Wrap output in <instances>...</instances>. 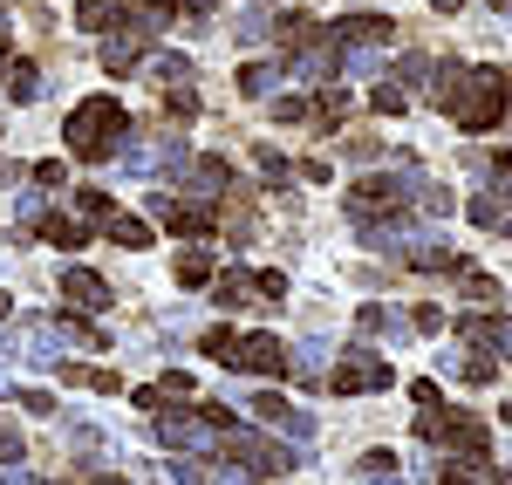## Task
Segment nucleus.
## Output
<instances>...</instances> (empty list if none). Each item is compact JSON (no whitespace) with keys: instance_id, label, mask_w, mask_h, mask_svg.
<instances>
[{"instance_id":"obj_1","label":"nucleus","mask_w":512,"mask_h":485,"mask_svg":"<svg viewBox=\"0 0 512 485\" xmlns=\"http://www.w3.org/2000/svg\"><path fill=\"white\" fill-rule=\"evenodd\" d=\"M431 76H437V103L451 110L458 130H492V123L506 117L512 69H458V62H444V69H431Z\"/></svg>"},{"instance_id":"obj_2","label":"nucleus","mask_w":512,"mask_h":485,"mask_svg":"<svg viewBox=\"0 0 512 485\" xmlns=\"http://www.w3.org/2000/svg\"><path fill=\"white\" fill-rule=\"evenodd\" d=\"M62 137H69V151H76L82 164H103L123 151V137H130V117H123L117 96H82L76 110H69V123H62Z\"/></svg>"},{"instance_id":"obj_3","label":"nucleus","mask_w":512,"mask_h":485,"mask_svg":"<svg viewBox=\"0 0 512 485\" xmlns=\"http://www.w3.org/2000/svg\"><path fill=\"white\" fill-rule=\"evenodd\" d=\"M417 438L437 451H458V458H478L485 465V451H492V431L478 424V417H465V410H424L417 417Z\"/></svg>"},{"instance_id":"obj_4","label":"nucleus","mask_w":512,"mask_h":485,"mask_svg":"<svg viewBox=\"0 0 512 485\" xmlns=\"http://www.w3.org/2000/svg\"><path fill=\"white\" fill-rule=\"evenodd\" d=\"M396 383V369H390V356H376V349H349L342 363L328 369V390L335 397H369V390H390Z\"/></svg>"},{"instance_id":"obj_5","label":"nucleus","mask_w":512,"mask_h":485,"mask_svg":"<svg viewBox=\"0 0 512 485\" xmlns=\"http://www.w3.org/2000/svg\"><path fill=\"white\" fill-rule=\"evenodd\" d=\"M226 458L246 465V479H280V472H294V465H301L287 445L260 438V431H226Z\"/></svg>"},{"instance_id":"obj_6","label":"nucleus","mask_w":512,"mask_h":485,"mask_svg":"<svg viewBox=\"0 0 512 485\" xmlns=\"http://www.w3.org/2000/svg\"><path fill=\"white\" fill-rule=\"evenodd\" d=\"M151 212H158L178 240H212V226H219V212L205 199H178V192H151Z\"/></svg>"},{"instance_id":"obj_7","label":"nucleus","mask_w":512,"mask_h":485,"mask_svg":"<svg viewBox=\"0 0 512 485\" xmlns=\"http://www.w3.org/2000/svg\"><path fill=\"white\" fill-rule=\"evenodd\" d=\"M233 369H253V376H287V369H294V349H287L280 335H239Z\"/></svg>"},{"instance_id":"obj_8","label":"nucleus","mask_w":512,"mask_h":485,"mask_svg":"<svg viewBox=\"0 0 512 485\" xmlns=\"http://www.w3.org/2000/svg\"><path fill=\"white\" fill-rule=\"evenodd\" d=\"M212 417L205 410H158V445H171V451H198V445H212Z\"/></svg>"},{"instance_id":"obj_9","label":"nucleus","mask_w":512,"mask_h":485,"mask_svg":"<svg viewBox=\"0 0 512 485\" xmlns=\"http://www.w3.org/2000/svg\"><path fill=\"white\" fill-rule=\"evenodd\" d=\"M390 14H342L335 28H321V35L335 41V48H390Z\"/></svg>"},{"instance_id":"obj_10","label":"nucleus","mask_w":512,"mask_h":485,"mask_svg":"<svg viewBox=\"0 0 512 485\" xmlns=\"http://www.w3.org/2000/svg\"><path fill=\"white\" fill-rule=\"evenodd\" d=\"M123 164L130 171H178L185 164V137H144V144H123Z\"/></svg>"},{"instance_id":"obj_11","label":"nucleus","mask_w":512,"mask_h":485,"mask_svg":"<svg viewBox=\"0 0 512 485\" xmlns=\"http://www.w3.org/2000/svg\"><path fill=\"white\" fill-rule=\"evenodd\" d=\"M246 410H253L260 424H274V431H294V438H315V417H308V410H294L287 397H280V390H260V397H253Z\"/></svg>"},{"instance_id":"obj_12","label":"nucleus","mask_w":512,"mask_h":485,"mask_svg":"<svg viewBox=\"0 0 512 485\" xmlns=\"http://www.w3.org/2000/svg\"><path fill=\"white\" fill-rule=\"evenodd\" d=\"M458 342H472V349H499L512 363V315H465L458 322Z\"/></svg>"},{"instance_id":"obj_13","label":"nucleus","mask_w":512,"mask_h":485,"mask_svg":"<svg viewBox=\"0 0 512 485\" xmlns=\"http://www.w3.org/2000/svg\"><path fill=\"white\" fill-rule=\"evenodd\" d=\"M62 301L76 315H96V308H110V287H103V274H89V267H69L62 274Z\"/></svg>"},{"instance_id":"obj_14","label":"nucleus","mask_w":512,"mask_h":485,"mask_svg":"<svg viewBox=\"0 0 512 485\" xmlns=\"http://www.w3.org/2000/svg\"><path fill=\"white\" fill-rule=\"evenodd\" d=\"M178 192H185V199H219V192H233V164L226 158H198Z\"/></svg>"},{"instance_id":"obj_15","label":"nucleus","mask_w":512,"mask_h":485,"mask_svg":"<svg viewBox=\"0 0 512 485\" xmlns=\"http://www.w3.org/2000/svg\"><path fill=\"white\" fill-rule=\"evenodd\" d=\"M417 274H465V253L458 246H437V240H410V253H403Z\"/></svg>"},{"instance_id":"obj_16","label":"nucleus","mask_w":512,"mask_h":485,"mask_svg":"<svg viewBox=\"0 0 512 485\" xmlns=\"http://www.w3.org/2000/svg\"><path fill=\"white\" fill-rule=\"evenodd\" d=\"M212 294H219V308H260L253 294H260V274H212Z\"/></svg>"},{"instance_id":"obj_17","label":"nucleus","mask_w":512,"mask_h":485,"mask_svg":"<svg viewBox=\"0 0 512 485\" xmlns=\"http://www.w3.org/2000/svg\"><path fill=\"white\" fill-rule=\"evenodd\" d=\"M274 82H287V62H246L239 69V96L260 103V96H274Z\"/></svg>"},{"instance_id":"obj_18","label":"nucleus","mask_w":512,"mask_h":485,"mask_svg":"<svg viewBox=\"0 0 512 485\" xmlns=\"http://www.w3.org/2000/svg\"><path fill=\"white\" fill-rule=\"evenodd\" d=\"M274 35L287 41V48H315V41H321V21H315V14H301V7H287V14L274 21Z\"/></svg>"},{"instance_id":"obj_19","label":"nucleus","mask_w":512,"mask_h":485,"mask_svg":"<svg viewBox=\"0 0 512 485\" xmlns=\"http://www.w3.org/2000/svg\"><path fill=\"white\" fill-rule=\"evenodd\" d=\"M55 369H62V383H76V390H103V397L117 390V376L96 369V363H55Z\"/></svg>"},{"instance_id":"obj_20","label":"nucleus","mask_w":512,"mask_h":485,"mask_svg":"<svg viewBox=\"0 0 512 485\" xmlns=\"http://www.w3.org/2000/svg\"><path fill=\"white\" fill-rule=\"evenodd\" d=\"M362 485H403V458L396 451H369L362 458Z\"/></svg>"},{"instance_id":"obj_21","label":"nucleus","mask_w":512,"mask_h":485,"mask_svg":"<svg viewBox=\"0 0 512 485\" xmlns=\"http://www.w3.org/2000/svg\"><path fill=\"white\" fill-rule=\"evenodd\" d=\"M7 96H14V103H35L41 96V69L35 62H7Z\"/></svg>"},{"instance_id":"obj_22","label":"nucleus","mask_w":512,"mask_h":485,"mask_svg":"<svg viewBox=\"0 0 512 485\" xmlns=\"http://www.w3.org/2000/svg\"><path fill=\"white\" fill-rule=\"evenodd\" d=\"M103 233H110L117 246H151V226H144V219H130V212H110V219H103Z\"/></svg>"},{"instance_id":"obj_23","label":"nucleus","mask_w":512,"mask_h":485,"mask_svg":"<svg viewBox=\"0 0 512 485\" xmlns=\"http://www.w3.org/2000/svg\"><path fill=\"white\" fill-rule=\"evenodd\" d=\"M212 274H219V267H212V253H178V287H212Z\"/></svg>"},{"instance_id":"obj_24","label":"nucleus","mask_w":512,"mask_h":485,"mask_svg":"<svg viewBox=\"0 0 512 485\" xmlns=\"http://www.w3.org/2000/svg\"><path fill=\"white\" fill-rule=\"evenodd\" d=\"M41 233H48V246H82L89 240L82 219H62V212H41Z\"/></svg>"},{"instance_id":"obj_25","label":"nucleus","mask_w":512,"mask_h":485,"mask_svg":"<svg viewBox=\"0 0 512 485\" xmlns=\"http://www.w3.org/2000/svg\"><path fill=\"white\" fill-rule=\"evenodd\" d=\"M506 212H512V192H506V185H499V192H478V199H472V219H478V226H499Z\"/></svg>"},{"instance_id":"obj_26","label":"nucleus","mask_w":512,"mask_h":485,"mask_svg":"<svg viewBox=\"0 0 512 485\" xmlns=\"http://www.w3.org/2000/svg\"><path fill=\"white\" fill-rule=\"evenodd\" d=\"M164 110H171L178 123H192L198 117V89L192 82H164Z\"/></svg>"},{"instance_id":"obj_27","label":"nucleus","mask_w":512,"mask_h":485,"mask_svg":"<svg viewBox=\"0 0 512 485\" xmlns=\"http://www.w3.org/2000/svg\"><path fill=\"white\" fill-rule=\"evenodd\" d=\"M137 48H144L137 35H123V41H103V69H110V76H123V69H137Z\"/></svg>"},{"instance_id":"obj_28","label":"nucleus","mask_w":512,"mask_h":485,"mask_svg":"<svg viewBox=\"0 0 512 485\" xmlns=\"http://www.w3.org/2000/svg\"><path fill=\"white\" fill-rule=\"evenodd\" d=\"M355 328H362V335H396V315L383 301H362V308H355Z\"/></svg>"},{"instance_id":"obj_29","label":"nucleus","mask_w":512,"mask_h":485,"mask_svg":"<svg viewBox=\"0 0 512 485\" xmlns=\"http://www.w3.org/2000/svg\"><path fill=\"white\" fill-rule=\"evenodd\" d=\"M233 35L246 41V48H260V41L274 35V21H267V14H260V7H246V14H239V21H233Z\"/></svg>"},{"instance_id":"obj_30","label":"nucleus","mask_w":512,"mask_h":485,"mask_svg":"<svg viewBox=\"0 0 512 485\" xmlns=\"http://www.w3.org/2000/svg\"><path fill=\"white\" fill-rule=\"evenodd\" d=\"M76 205H82V219H89V226H103V219H110V212H117V205H110V192H103V185H82V192H76Z\"/></svg>"},{"instance_id":"obj_31","label":"nucleus","mask_w":512,"mask_h":485,"mask_svg":"<svg viewBox=\"0 0 512 485\" xmlns=\"http://www.w3.org/2000/svg\"><path fill=\"white\" fill-rule=\"evenodd\" d=\"M253 158H260V178H267V185H280V192H287V178H294V164L280 158L274 144H260V151H253Z\"/></svg>"},{"instance_id":"obj_32","label":"nucleus","mask_w":512,"mask_h":485,"mask_svg":"<svg viewBox=\"0 0 512 485\" xmlns=\"http://www.w3.org/2000/svg\"><path fill=\"white\" fill-rule=\"evenodd\" d=\"M76 21L89 28V35H103V28H117V7H110V0H82Z\"/></svg>"},{"instance_id":"obj_33","label":"nucleus","mask_w":512,"mask_h":485,"mask_svg":"<svg viewBox=\"0 0 512 485\" xmlns=\"http://www.w3.org/2000/svg\"><path fill=\"white\" fill-rule=\"evenodd\" d=\"M417 205H424V219H451V212H458V199H451L444 185H431V178H424V192H417Z\"/></svg>"},{"instance_id":"obj_34","label":"nucleus","mask_w":512,"mask_h":485,"mask_svg":"<svg viewBox=\"0 0 512 485\" xmlns=\"http://www.w3.org/2000/svg\"><path fill=\"white\" fill-rule=\"evenodd\" d=\"M315 117H321V123H342V117H349V96H342L335 82H321V96H315Z\"/></svg>"},{"instance_id":"obj_35","label":"nucleus","mask_w":512,"mask_h":485,"mask_svg":"<svg viewBox=\"0 0 512 485\" xmlns=\"http://www.w3.org/2000/svg\"><path fill=\"white\" fill-rule=\"evenodd\" d=\"M465 301L492 308V301H506V294H499V281H492V274H472V267H465Z\"/></svg>"},{"instance_id":"obj_36","label":"nucleus","mask_w":512,"mask_h":485,"mask_svg":"<svg viewBox=\"0 0 512 485\" xmlns=\"http://www.w3.org/2000/svg\"><path fill=\"white\" fill-rule=\"evenodd\" d=\"M198 349H205L212 363H226V369H233V349H239V335H233V328H212V335H205Z\"/></svg>"},{"instance_id":"obj_37","label":"nucleus","mask_w":512,"mask_h":485,"mask_svg":"<svg viewBox=\"0 0 512 485\" xmlns=\"http://www.w3.org/2000/svg\"><path fill=\"white\" fill-rule=\"evenodd\" d=\"M437 485H492V472L478 465V458H465V465H444V479Z\"/></svg>"},{"instance_id":"obj_38","label":"nucleus","mask_w":512,"mask_h":485,"mask_svg":"<svg viewBox=\"0 0 512 485\" xmlns=\"http://www.w3.org/2000/svg\"><path fill=\"white\" fill-rule=\"evenodd\" d=\"M274 117H280V123H301V117H315V103H308V96H280Z\"/></svg>"},{"instance_id":"obj_39","label":"nucleus","mask_w":512,"mask_h":485,"mask_svg":"<svg viewBox=\"0 0 512 485\" xmlns=\"http://www.w3.org/2000/svg\"><path fill=\"white\" fill-rule=\"evenodd\" d=\"M158 82H192V62L185 55H158Z\"/></svg>"},{"instance_id":"obj_40","label":"nucleus","mask_w":512,"mask_h":485,"mask_svg":"<svg viewBox=\"0 0 512 485\" xmlns=\"http://www.w3.org/2000/svg\"><path fill=\"white\" fill-rule=\"evenodd\" d=\"M458 376H465V383H492V376H499V363H485V356H465V363H458Z\"/></svg>"},{"instance_id":"obj_41","label":"nucleus","mask_w":512,"mask_h":485,"mask_svg":"<svg viewBox=\"0 0 512 485\" xmlns=\"http://www.w3.org/2000/svg\"><path fill=\"white\" fill-rule=\"evenodd\" d=\"M369 103H376L383 117H396V110H403V89H396V82H376V96H369Z\"/></svg>"},{"instance_id":"obj_42","label":"nucleus","mask_w":512,"mask_h":485,"mask_svg":"<svg viewBox=\"0 0 512 485\" xmlns=\"http://www.w3.org/2000/svg\"><path fill=\"white\" fill-rule=\"evenodd\" d=\"M14 404L35 410V417H48V410H55V397H48V390H14Z\"/></svg>"},{"instance_id":"obj_43","label":"nucleus","mask_w":512,"mask_h":485,"mask_svg":"<svg viewBox=\"0 0 512 485\" xmlns=\"http://www.w3.org/2000/svg\"><path fill=\"white\" fill-rule=\"evenodd\" d=\"M28 445H21V431H0V465H21Z\"/></svg>"},{"instance_id":"obj_44","label":"nucleus","mask_w":512,"mask_h":485,"mask_svg":"<svg viewBox=\"0 0 512 485\" xmlns=\"http://www.w3.org/2000/svg\"><path fill=\"white\" fill-rule=\"evenodd\" d=\"M410 328H417V335H437V328H444V315H437V308H417V315H410Z\"/></svg>"},{"instance_id":"obj_45","label":"nucleus","mask_w":512,"mask_h":485,"mask_svg":"<svg viewBox=\"0 0 512 485\" xmlns=\"http://www.w3.org/2000/svg\"><path fill=\"white\" fill-rule=\"evenodd\" d=\"M205 485H246V465H219V472H205Z\"/></svg>"},{"instance_id":"obj_46","label":"nucleus","mask_w":512,"mask_h":485,"mask_svg":"<svg viewBox=\"0 0 512 485\" xmlns=\"http://www.w3.org/2000/svg\"><path fill=\"white\" fill-rule=\"evenodd\" d=\"M35 185H62V158H41L35 164Z\"/></svg>"},{"instance_id":"obj_47","label":"nucleus","mask_w":512,"mask_h":485,"mask_svg":"<svg viewBox=\"0 0 512 485\" xmlns=\"http://www.w3.org/2000/svg\"><path fill=\"white\" fill-rule=\"evenodd\" d=\"M14 212H21V226H41V192H28V199L14 205Z\"/></svg>"},{"instance_id":"obj_48","label":"nucleus","mask_w":512,"mask_h":485,"mask_svg":"<svg viewBox=\"0 0 512 485\" xmlns=\"http://www.w3.org/2000/svg\"><path fill=\"white\" fill-rule=\"evenodd\" d=\"M260 294L267 301H287V274H260Z\"/></svg>"},{"instance_id":"obj_49","label":"nucleus","mask_w":512,"mask_h":485,"mask_svg":"<svg viewBox=\"0 0 512 485\" xmlns=\"http://www.w3.org/2000/svg\"><path fill=\"white\" fill-rule=\"evenodd\" d=\"M171 479L178 485H205V472H198V465H171Z\"/></svg>"},{"instance_id":"obj_50","label":"nucleus","mask_w":512,"mask_h":485,"mask_svg":"<svg viewBox=\"0 0 512 485\" xmlns=\"http://www.w3.org/2000/svg\"><path fill=\"white\" fill-rule=\"evenodd\" d=\"M178 7H185V14H192V21H205V14H212V7H219V0H178Z\"/></svg>"},{"instance_id":"obj_51","label":"nucleus","mask_w":512,"mask_h":485,"mask_svg":"<svg viewBox=\"0 0 512 485\" xmlns=\"http://www.w3.org/2000/svg\"><path fill=\"white\" fill-rule=\"evenodd\" d=\"M0 485H35V479H28V472H21V465H7V479H0Z\"/></svg>"},{"instance_id":"obj_52","label":"nucleus","mask_w":512,"mask_h":485,"mask_svg":"<svg viewBox=\"0 0 512 485\" xmlns=\"http://www.w3.org/2000/svg\"><path fill=\"white\" fill-rule=\"evenodd\" d=\"M492 171H499V178H512V151H499V158H492Z\"/></svg>"},{"instance_id":"obj_53","label":"nucleus","mask_w":512,"mask_h":485,"mask_svg":"<svg viewBox=\"0 0 512 485\" xmlns=\"http://www.w3.org/2000/svg\"><path fill=\"white\" fill-rule=\"evenodd\" d=\"M431 7H444V14H458V7H465V0H431Z\"/></svg>"},{"instance_id":"obj_54","label":"nucleus","mask_w":512,"mask_h":485,"mask_svg":"<svg viewBox=\"0 0 512 485\" xmlns=\"http://www.w3.org/2000/svg\"><path fill=\"white\" fill-rule=\"evenodd\" d=\"M0 55H7V7H0Z\"/></svg>"},{"instance_id":"obj_55","label":"nucleus","mask_w":512,"mask_h":485,"mask_svg":"<svg viewBox=\"0 0 512 485\" xmlns=\"http://www.w3.org/2000/svg\"><path fill=\"white\" fill-rule=\"evenodd\" d=\"M82 485H123V479H103V472H96V479H82Z\"/></svg>"},{"instance_id":"obj_56","label":"nucleus","mask_w":512,"mask_h":485,"mask_svg":"<svg viewBox=\"0 0 512 485\" xmlns=\"http://www.w3.org/2000/svg\"><path fill=\"white\" fill-rule=\"evenodd\" d=\"M499 424H512V404H499Z\"/></svg>"},{"instance_id":"obj_57","label":"nucleus","mask_w":512,"mask_h":485,"mask_svg":"<svg viewBox=\"0 0 512 485\" xmlns=\"http://www.w3.org/2000/svg\"><path fill=\"white\" fill-rule=\"evenodd\" d=\"M492 485H512V472H492Z\"/></svg>"},{"instance_id":"obj_58","label":"nucleus","mask_w":512,"mask_h":485,"mask_svg":"<svg viewBox=\"0 0 512 485\" xmlns=\"http://www.w3.org/2000/svg\"><path fill=\"white\" fill-rule=\"evenodd\" d=\"M492 7H506V14H512V0H492Z\"/></svg>"}]
</instances>
